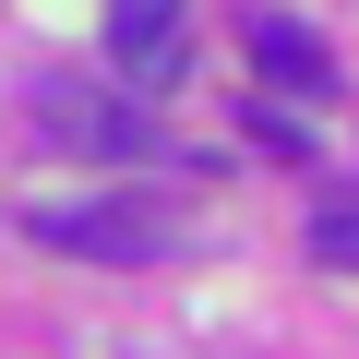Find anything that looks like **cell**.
Masks as SVG:
<instances>
[{"instance_id":"1","label":"cell","mask_w":359,"mask_h":359,"mask_svg":"<svg viewBox=\"0 0 359 359\" xmlns=\"http://www.w3.org/2000/svg\"><path fill=\"white\" fill-rule=\"evenodd\" d=\"M36 132L84 168H168V132L144 120V84H36Z\"/></svg>"},{"instance_id":"2","label":"cell","mask_w":359,"mask_h":359,"mask_svg":"<svg viewBox=\"0 0 359 359\" xmlns=\"http://www.w3.org/2000/svg\"><path fill=\"white\" fill-rule=\"evenodd\" d=\"M25 240L36 252H96V264H144V252H180V216L168 204H36Z\"/></svg>"},{"instance_id":"3","label":"cell","mask_w":359,"mask_h":359,"mask_svg":"<svg viewBox=\"0 0 359 359\" xmlns=\"http://www.w3.org/2000/svg\"><path fill=\"white\" fill-rule=\"evenodd\" d=\"M180 13H192V0H108V60H120L144 96L180 72Z\"/></svg>"},{"instance_id":"4","label":"cell","mask_w":359,"mask_h":359,"mask_svg":"<svg viewBox=\"0 0 359 359\" xmlns=\"http://www.w3.org/2000/svg\"><path fill=\"white\" fill-rule=\"evenodd\" d=\"M240 48H252V60H264V72H276L287 96H335V60H323V48L299 36V25H276V13H252V25H240Z\"/></svg>"},{"instance_id":"5","label":"cell","mask_w":359,"mask_h":359,"mask_svg":"<svg viewBox=\"0 0 359 359\" xmlns=\"http://www.w3.org/2000/svg\"><path fill=\"white\" fill-rule=\"evenodd\" d=\"M311 252H323V264H359V204H323V216H311Z\"/></svg>"}]
</instances>
